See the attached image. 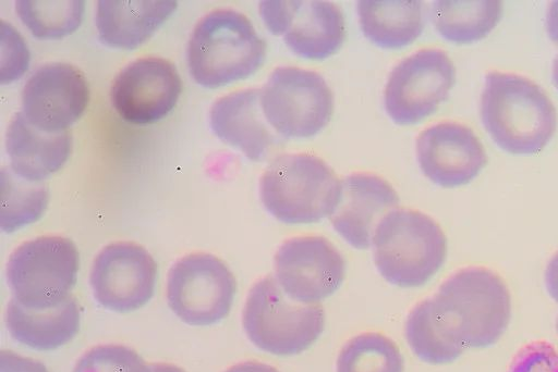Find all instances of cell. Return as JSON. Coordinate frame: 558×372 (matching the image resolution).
Returning <instances> with one entry per match:
<instances>
[{
	"label": "cell",
	"instance_id": "8fae6325",
	"mask_svg": "<svg viewBox=\"0 0 558 372\" xmlns=\"http://www.w3.org/2000/svg\"><path fill=\"white\" fill-rule=\"evenodd\" d=\"M259 15L274 35L296 55L324 60L336 53L345 36L344 17L330 1H260Z\"/></svg>",
	"mask_w": 558,
	"mask_h": 372
},
{
	"label": "cell",
	"instance_id": "ba28073f",
	"mask_svg": "<svg viewBox=\"0 0 558 372\" xmlns=\"http://www.w3.org/2000/svg\"><path fill=\"white\" fill-rule=\"evenodd\" d=\"M260 107L278 136L310 138L328 124L333 111V95L317 72L279 66L260 88Z\"/></svg>",
	"mask_w": 558,
	"mask_h": 372
},
{
	"label": "cell",
	"instance_id": "f1b7e54d",
	"mask_svg": "<svg viewBox=\"0 0 558 372\" xmlns=\"http://www.w3.org/2000/svg\"><path fill=\"white\" fill-rule=\"evenodd\" d=\"M507 372H558V350L545 340L527 343L514 355Z\"/></svg>",
	"mask_w": 558,
	"mask_h": 372
},
{
	"label": "cell",
	"instance_id": "8992f818",
	"mask_svg": "<svg viewBox=\"0 0 558 372\" xmlns=\"http://www.w3.org/2000/svg\"><path fill=\"white\" fill-rule=\"evenodd\" d=\"M248 339L260 350L276 356H294L310 348L325 326L319 303L303 305L290 299L271 275L250 289L242 313Z\"/></svg>",
	"mask_w": 558,
	"mask_h": 372
},
{
	"label": "cell",
	"instance_id": "9c48e42d",
	"mask_svg": "<svg viewBox=\"0 0 558 372\" xmlns=\"http://www.w3.org/2000/svg\"><path fill=\"white\" fill-rule=\"evenodd\" d=\"M236 282L228 265L204 252L179 259L169 270L167 301L174 314L190 325L206 326L230 312Z\"/></svg>",
	"mask_w": 558,
	"mask_h": 372
},
{
	"label": "cell",
	"instance_id": "484cf974",
	"mask_svg": "<svg viewBox=\"0 0 558 372\" xmlns=\"http://www.w3.org/2000/svg\"><path fill=\"white\" fill-rule=\"evenodd\" d=\"M84 5L80 0H19L15 12L36 38L60 39L78 28Z\"/></svg>",
	"mask_w": 558,
	"mask_h": 372
},
{
	"label": "cell",
	"instance_id": "30bf717a",
	"mask_svg": "<svg viewBox=\"0 0 558 372\" xmlns=\"http://www.w3.org/2000/svg\"><path fill=\"white\" fill-rule=\"evenodd\" d=\"M454 82V65L444 50H418L390 72L384 90L385 110L398 124L417 123L448 98Z\"/></svg>",
	"mask_w": 558,
	"mask_h": 372
},
{
	"label": "cell",
	"instance_id": "8d00e7d4",
	"mask_svg": "<svg viewBox=\"0 0 558 372\" xmlns=\"http://www.w3.org/2000/svg\"><path fill=\"white\" fill-rule=\"evenodd\" d=\"M556 327H557V333H558V318H557V323H556Z\"/></svg>",
	"mask_w": 558,
	"mask_h": 372
},
{
	"label": "cell",
	"instance_id": "5b68a950",
	"mask_svg": "<svg viewBox=\"0 0 558 372\" xmlns=\"http://www.w3.org/2000/svg\"><path fill=\"white\" fill-rule=\"evenodd\" d=\"M372 245L379 274L400 287L428 282L447 256V238L438 223L412 209L388 212L377 225Z\"/></svg>",
	"mask_w": 558,
	"mask_h": 372
},
{
	"label": "cell",
	"instance_id": "83f0119b",
	"mask_svg": "<svg viewBox=\"0 0 558 372\" xmlns=\"http://www.w3.org/2000/svg\"><path fill=\"white\" fill-rule=\"evenodd\" d=\"M73 372H150V369L134 349L106 344L87 350L77 360Z\"/></svg>",
	"mask_w": 558,
	"mask_h": 372
},
{
	"label": "cell",
	"instance_id": "4fadbf2b",
	"mask_svg": "<svg viewBox=\"0 0 558 372\" xmlns=\"http://www.w3.org/2000/svg\"><path fill=\"white\" fill-rule=\"evenodd\" d=\"M156 277L157 264L144 247L117 241L96 256L89 282L99 305L111 311L129 312L150 300Z\"/></svg>",
	"mask_w": 558,
	"mask_h": 372
},
{
	"label": "cell",
	"instance_id": "1f68e13d",
	"mask_svg": "<svg viewBox=\"0 0 558 372\" xmlns=\"http://www.w3.org/2000/svg\"><path fill=\"white\" fill-rule=\"evenodd\" d=\"M545 284L548 294L558 302V251L551 257L546 266Z\"/></svg>",
	"mask_w": 558,
	"mask_h": 372
},
{
	"label": "cell",
	"instance_id": "d4e9b609",
	"mask_svg": "<svg viewBox=\"0 0 558 372\" xmlns=\"http://www.w3.org/2000/svg\"><path fill=\"white\" fill-rule=\"evenodd\" d=\"M48 204V190L43 182H28L11 169L1 171V230L12 233L37 221Z\"/></svg>",
	"mask_w": 558,
	"mask_h": 372
},
{
	"label": "cell",
	"instance_id": "e575fe53",
	"mask_svg": "<svg viewBox=\"0 0 558 372\" xmlns=\"http://www.w3.org/2000/svg\"><path fill=\"white\" fill-rule=\"evenodd\" d=\"M150 372H185L183 369L171 363H151L149 364Z\"/></svg>",
	"mask_w": 558,
	"mask_h": 372
},
{
	"label": "cell",
	"instance_id": "44dd1931",
	"mask_svg": "<svg viewBox=\"0 0 558 372\" xmlns=\"http://www.w3.org/2000/svg\"><path fill=\"white\" fill-rule=\"evenodd\" d=\"M81 309L73 296L60 306L46 310H29L13 298L5 310L10 335L36 350H52L69 343L78 332Z\"/></svg>",
	"mask_w": 558,
	"mask_h": 372
},
{
	"label": "cell",
	"instance_id": "f546056e",
	"mask_svg": "<svg viewBox=\"0 0 558 372\" xmlns=\"http://www.w3.org/2000/svg\"><path fill=\"white\" fill-rule=\"evenodd\" d=\"M1 84L11 83L27 70L29 53L24 40L9 24L2 22Z\"/></svg>",
	"mask_w": 558,
	"mask_h": 372
},
{
	"label": "cell",
	"instance_id": "d6a6232c",
	"mask_svg": "<svg viewBox=\"0 0 558 372\" xmlns=\"http://www.w3.org/2000/svg\"><path fill=\"white\" fill-rule=\"evenodd\" d=\"M225 372H279L275 367L255 361H243L240 363H236L229 369H227Z\"/></svg>",
	"mask_w": 558,
	"mask_h": 372
},
{
	"label": "cell",
	"instance_id": "d6986e66",
	"mask_svg": "<svg viewBox=\"0 0 558 372\" xmlns=\"http://www.w3.org/2000/svg\"><path fill=\"white\" fill-rule=\"evenodd\" d=\"M72 146L69 131L47 134L29 125L21 112L11 120L5 147L10 169L28 182H43L68 160Z\"/></svg>",
	"mask_w": 558,
	"mask_h": 372
},
{
	"label": "cell",
	"instance_id": "7a4b0ae2",
	"mask_svg": "<svg viewBox=\"0 0 558 372\" xmlns=\"http://www.w3.org/2000/svg\"><path fill=\"white\" fill-rule=\"evenodd\" d=\"M480 113L494 142L512 154L538 153L557 129V112L545 90L514 73L485 75Z\"/></svg>",
	"mask_w": 558,
	"mask_h": 372
},
{
	"label": "cell",
	"instance_id": "603a6c76",
	"mask_svg": "<svg viewBox=\"0 0 558 372\" xmlns=\"http://www.w3.org/2000/svg\"><path fill=\"white\" fill-rule=\"evenodd\" d=\"M430 15L436 30L453 44H471L486 37L502 15L501 1H434Z\"/></svg>",
	"mask_w": 558,
	"mask_h": 372
},
{
	"label": "cell",
	"instance_id": "277c9868",
	"mask_svg": "<svg viewBox=\"0 0 558 372\" xmlns=\"http://www.w3.org/2000/svg\"><path fill=\"white\" fill-rule=\"evenodd\" d=\"M340 187L341 181L323 159L310 153H284L262 174L259 198L278 221L308 224L331 215Z\"/></svg>",
	"mask_w": 558,
	"mask_h": 372
},
{
	"label": "cell",
	"instance_id": "52a82bcc",
	"mask_svg": "<svg viewBox=\"0 0 558 372\" xmlns=\"http://www.w3.org/2000/svg\"><path fill=\"white\" fill-rule=\"evenodd\" d=\"M78 266V251L69 238L40 236L25 241L7 263L12 298L29 310L56 308L71 296Z\"/></svg>",
	"mask_w": 558,
	"mask_h": 372
},
{
	"label": "cell",
	"instance_id": "ffe728a7",
	"mask_svg": "<svg viewBox=\"0 0 558 372\" xmlns=\"http://www.w3.org/2000/svg\"><path fill=\"white\" fill-rule=\"evenodd\" d=\"M175 1L100 0L96 27L106 46L131 50L144 44L174 12Z\"/></svg>",
	"mask_w": 558,
	"mask_h": 372
},
{
	"label": "cell",
	"instance_id": "cb8c5ba5",
	"mask_svg": "<svg viewBox=\"0 0 558 372\" xmlns=\"http://www.w3.org/2000/svg\"><path fill=\"white\" fill-rule=\"evenodd\" d=\"M337 372H403L404 361L397 344L377 332L350 338L341 348Z\"/></svg>",
	"mask_w": 558,
	"mask_h": 372
},
{
	"label": "cell",
	"instance_id": "3957f363",
	"mask_svg": "<svg viewBox=\"0 0 558 372\" xmlns=\"http://www.w3.org/2000/svg\"><path fill=\"white\" fill-rule=\"evenodd\" d=\"M266 58V42L252 22L233 9H218L195 25L187 64L201 86L217 88L255 73Z\"/></svg>",
	"mask_w": 558,
	"mask_h": 372
},
{
	"label": "cell",
	"instance_id": "d590c367",
	"mask_svg": "<svg viewBox=\"0 0 558 372\" xmlns=\"http://www.w3.org/2000/svg\"><path fill=\"white\" fill-rule=\"evenodd\" d=\"M553 82L556 89L558 90V54L556 55L553 64Z\"/></svg>",
	"mask_w": 558,
	"mask_h": 372
},
{
	"label": "cell",
	"instance_id": "7402d4cb",
	"mask_svg": "<svg viewBox=\"0 0 558 372\" xmlns=\"http://www.w3.org/2000/svg\"><path fill=\"white\" fill-rule=\"evenodd\" d=\"M356 11L364 36L380 48L405 47L424 28L422 1L363 0L357 2Z\"/></svg>",
	"mask_w": 558,
	"mask_h": 372
},
{
	"label": "cell",
	"instance_id": "9a60e30c",
	"mask_svg": "<svg viewBox=\"0 0 558 372\" xmlns=\"http://www.w3.org/2000/svg\"><path fill=\"white\" fill-rule=\"evenodd\" d=\"M182 82L168 60L148 57L133 61L114 78L110 99L118 114L132 124H150L175 106Z\"/></svg>",
	"mask_w": 558,
	"mask_h": 372
},
{
	"label": "cell",
	"instance_id": "4dcf8cb0",
	"mask_svg": "<svg viewBox=\"0 0 558 372\" xmlns=\"http://www.w3.org/2000/svg\"><path fill=\"white\" fill-rule=\"evenodd\" d=\"M0 372H49L39 361L11 350L0 352Z\"/></svg>",
	"mask_w": 558,
	"mask_h": 372
},
{
	"label": "cell",
	"instance_id": "7c38bea8",
	"mask_svg": "<svg viewBox=\"0 0 558 372\" xmlns=\"http://www.w3.org/2000/svg\"><path fill=\"white\" fill-rule=\"evenodd\" d=\"M275 275L290 299L303 305H316L331 296L343 283L345 260L323 236H295L278 248Z\"/></svg>",
	"mask_w": 558,
	"mask_h": 372
},
{
	"label": "cell",
	"instance_id": "2e32d148",
	"mask_svg": "<svg viewBox=\"0 0 558 372\" xmlns=\"http://www.w3.org/2000/svg\"><path fill=\"white\" fill-rule=\"evenodd\" d=\"M415 152L423 174L445 188L470 183L487 163L485 149L475 133L451 121L422 131L415 141Z\"/></svg>",
	"mask_w": 558,
	"mask_h": 372
},
{
	"label": "cell",
	"instance_id": "836d02e7",
	"mask_svg": "<svg viewBox=\"0 0 558 372\" xmlns=\"http://www.w3.org/2000/svg\"><path fill=\"white\" fill-rule=\"evenodd\" d=\"M546 29L550 40L558 44V1H551L548 5Z\"/></svg>",
	"mask_w": 558,
	"mask_h": 372
},
{
	"label": "cell",
	"instance_id": "6da1fadb",
	"mask_svg": "<svg viewBox=\"0 0 558 372\" xmlns=\"http://www.w3.org/2000/svg\"><path fill=\"white\" fill-rule=\"evenodd\" d=\"M430 302L446 336L463 349L495 344L511 317V297L505 281L484 266L454 272Z\"/></svg>",
	"mask_w": 558,
	"mask_h": 372
},
{
	"label": "cell",
	"instance_id": "4316f807",
	"mask_svg": "<svg viewBox=\"0 0 558 372\" xmlns=\"http://www.w3.org/2000/svg\"><path fill=\"white\" fill-rule=\"evenodd\" d=\"M405 338L417 358L430 364L452 362L464 350L445 335L433 312L430 298L418 302L409 313Z\"/></svg>",
	"mask_w": 558,
	"mask_h": 372
},
{
	"label": "cell",
	"instance_id": "ac0fdd59",
	"mask_svg": "<svg viewBox=\"0 0 558 372\" xmlns=\"http://www.w3.org/2000/svg\"><path fill=\"white\" fill-rule=\"evenodd\" d=\"M215 135L252 161L263 160L278 142L260 107V89L247 88L219 98L210 108Z\"/></svg>",
	"mask_w": 558,
	"mask_h": 372
},
{
	"label": "cell",
	"instance_id": "5bb4252c",
	"mask_svg": "<svg viewBox=\"0 0 558 372\" xmlns=\"http://www.w3.org/2000/svg\"><path fill=\"white\" fill-rule=\"evenodd\" d=\"M89 100L85 76L69 63L39 67L22 91V115L47 134L66 132L84 113Z\"/></svg>",
	"mask_w": 558,
	"mask_h": 372
},
{
	"label": "cell",
	"instance_id": "e0dca14e",
	"mask_svg": "<svg viewBox=\"0 0 558 372\" xmlns=\"http://www.w3.org/2000/svg\"><path fill=\"white\" fill-rule=\"evenodd\" d=\"M398 206L399 196L385 178L356 172L341 179L339 200L329 220L350 246L366 249L381 219Z\"/></svg>",
	"mask_w": 558,
	"mask_h": 372
}]
</instances>
